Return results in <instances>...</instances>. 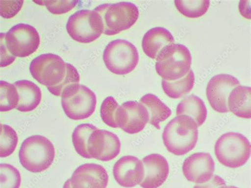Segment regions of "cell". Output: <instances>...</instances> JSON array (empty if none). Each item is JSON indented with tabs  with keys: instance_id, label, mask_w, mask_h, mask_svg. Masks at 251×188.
Returning a JSON list of instances; mask_svg holds the SVG:
<instances>
[{
	"instance_id": "obj_6",
	"label": "cell",
	"mask_w": 251,
	"mask_h": 188,
	"mask_svg": "<svg viewBox=\"0 0 251 188\" xmlns=\"http://www.w3.org/2000/svg\"><path fill=\"white\" fill-rule=\"evenodd\" d=\"M250 141L242 134L230 132L224 134L215 145L218 161L230 168H237L245 164L251 156Z\"/></svg>"
},
{
	"instance_id": "obj_30",
	"label": "cell",
	"mask_w": 251,
	"mask_h": 188,
	"mask_svg": "<svg viewBox=\"0 0 251 188\" xmlns=\"http://www.w3.org/2000/svg\"><path fill=\"white\" fill-rule=\"evenodd\" d=\"M36 3L45 6L48 10L54 15H62L75 8L79 1H52V0H42V1H33Z\"/></svg>"
},
{
	"instance_id": "obj_16",
	"label": "cell",
	"mask_w": 251,
	"mask_h": 188,
	"mask_svg": "<svg viewBox=\"0 0 251 188\" xmlns=\"http://www.w3.org/2000/svg\"><path fill=\"white\" fill-rule=\"evenodd\" d=\"M70 181L72 188H106L109 177L102 166L87 163L77 167Z\"/></svg>"
},
{
	"instance_id": "obj_31",
	"label": "cell",
	"mask_w": 251,
	"mask_h": 188,
	"mask_svg": "<svg viewBox=\"0 0 251 188\" xmlns=\"http://www.w3.org/2000/svg\"><path fill=\"white\" fill-rule=\"evenodd\" d=\"M23 0L0 1V13L4 19H11L16 16L23 7Z\"/></svg>"
},
{
	"instance_id": "obj_15",
	"label": "cell",
	"mask_w": 251,
	"mask_h": 188,
	"mask_svg": "<svg viewBox=\"0 0 251 188\" xmlns=\"http://www.w3.org/2000/svg\"><path fill=\"white\" fill-rule=\"evenodd\" d=\"M116 182L123 187L131 188L140 185L144 176L143 162L134 156H125L119 160L113 167Z\"/></svg>"
},
{
	"instance_id": "obj_14",
	"label": "cell",
	"mask_w": 251,
	"mask_h": 188,
	"mask_svg": "<svg viewBox=\"0 0 251 188\" xmlns=\"http://www.w3.org/2000/svg\"><path fill=\"white\" fill-rule=\"evenodd\" d=\"M149 119V112L144 105L129 101L121 106L119 127L128 134H137L144 129Z\"/></svg>"
},
{
	"instance_id": "obj_25",
	"label": "cell",
	"mask_w": 251,
	"mask_h": 188,
	"mask_svg": "<svg viewBox=\"0 0 251 188\" xmlns=\"http://www.w3.org/2000/svg\"><path fill=\"white\" fill-rule=\"evenodd\" d=\"M175 4L177 10L183 16L189 18H198L206 14L209 8L210 1L176 0Z\"/></svg>"
},
{
	"instance_id": "obj_1",
	"label": "cell",
	"mask_w": 251,
	"mask_h": 188,
	"mask_svg": "<svg viewBox=\"0 0 251 188\" xmlns=\"http://www.w3.org/2000/svg\"><path fill=\"white\" fill-rule=\"evenodd\" d=\"M29 69L32 77L47 86L55 96H61L64 90L80 82V75L75 67L53 54H45L33 59Z\"/></svg>"
},
{
	"instance_id": "obj_28",
	"label": "cell",
	"mask_w": 251,
	"mask_h": 188,
	"mask_svg": "<svg viewBox=\"0 0 251 188\" xmlns=\"http://www.w3.org/2000/svg\"><path fill=\"white\" fill-rule=\"evenodd\" d=\"M120 106L112 97L105 98L101 106L100 115L103 122L112 128L117 129Z\"/></svg>"
},
{
	"instance_id": "obj_21",
	"label": "cell",
	"mask_w": 251,
	"mask_h": 188,
	"mask_svg": "<svg viewBox=\"0 0 251 188\" xmlns=\"http://www.w3.org/2000/svg\"><path fill=\"white\" fill-rule=\"evenodd\" d=\"M176 115H184L193 118L198 127L201 126L207 116V110L202 99L195 95L185 98L177 105Z\"/></svg>"
},
{
	"instance_id": "obj_19",
	"label": "cell",
	"mask_w": 251,
	"mask_h": 188,
	"mask_svg": "<svg viewBox=\"0 0 251 188\" xmlns=\"http://www.w3.org/2000/svg\"><path fill=\"white\" fill-rule=\"evenodd\" d=\"M14 84L16 87L19 97L16 109L24 112L35 110L41 102L42 92L40 88L34 83L25 80L18 81Z\"/></svg>"
},
{
	"instance_id": "obj_34",
	"label": "cell",
	"mask_w": 251,
	"mask_h": 188,
	"mask_svg": "<svg viewBox=\"0 0 251 188\" xmlns=\"http://www.w3.org/2000/svg\"><path fill=\"white\" fill-rule=\"evenodd\" d=\"M63 188H72L70 179L66 181L64 185Z\"/></svg>"
},
{
	"instance_id": "obj_23",
	"label": "cell",
	"mask_w": 251,
	"mask_h": 188,
	"mask_svg": "<svg viewBox=\"0 0 251 188\" xmlns=\"http://www.w3.org/2000/svg\"><path fill=\"white\" fill-rule=\"evenodd\" d=\"M194 84L195 75L191 69L186 77L174 81L162 80L164 92L169 97L175 99H179L190 92Z\"/></svg>"
},
{
	"instance_id": "obj_7",
	"label": "cell",
	"mask_w": 251,
	"mask_h": 188,
	"mask_svg": "<svg viewBox=\"0 0 251 188\" xmlns=\"http://www.w3.org/2000/svg\"><path fill=\"white\" fill-rule=\"evenodd\" d=\"M61 97L63 110L71 119H87L95 111L96 96L86 86L80 84L73 85L63 91Z\"/></svg>"
},
{
	"instance_id": "obj_29",
	"label": "cell",
	"mask_w": 251,
	"mask_h": 188,
	"mask_svg": "<svg viewBox=\"0 0 251 188\" xmlns=\"http://www.w3.org/2000/svg\"><path fill=\"white\" fill-rule=\"evenodd\" d=\"M0 188H19L21 175L14 166L9 164L0 165Z\"/></svg>"
},
{
	"instance_id": "obj_3",
	"label": "cell",
	"mask_w": 251,
	"mask_h": 188,
	"mask_svg": "<svg viewBox=\"0 0 251 188\" xmlns=\"http://www.w3.org/2000/svg\"><path fill=\"white\" fill-rule=\"evenodd\" d=\"M54 146L47 138L34 135L26 138L19 151L20 162L25 168L33 173L48 169L54 162Z\"/></svg>"
},
{
	"instance_id": "obj_18",
	"label": "cell",
	"mask_w": 251,
	"mask_h": 188,
	"mask_svg": "<svg viewBox=\"0 0 251 188\" xmlns=\"http://www.w3.org/2000/svg\"><path fill=\"white\" fill-rule=\"evenodd\" d=\"M175 42V39L169 30L155 27L145 33L142 40V48L148 57L157 59L165 49Z\"/></svg>"
},
{
	"instance_id": "obj_24",
	"label": "cell",
	"mask_w": 251,
	"mask_h": 188,
	"mask_svg": "<svg viewBox=\"0 0 251 188\" xmlns=\"http://www.w3.org/2000/svg\"><path fill=\"white\" fill-rule=\"evenodd\" d=\"M90 124L78 125L72 134V142L76 152L85 159H92L88 153V142L91 134L97 130Z\"/></svg>"
},
{
	"instance_id": "obj_2",
	"label": "cell",
	"mask_w": 251,
	"mask_h": 188,
	"mask_svg": "<svg viewBox=\"0 0 251 188\" xmlns=\"http://www.w3.org/2000/svg\"><path fill=\"white\" fill-rule=\"evenodd\" d=\"M162 137L169 152L175 156H184L193 150L197 144L198 126L193 118L177 116L165 127Z\"/></svg>"
},
{
	"instance_id": "obj_32",
	"label": "cell",
	"mask_w": 251,
	"mask_h": 188,
	"mask_svg": "<svg viewBox=\"0 0 251 188\" xmlns=\"http://www.w3.org/2000/svg\"><path fill=\"white\" fill-rule=\"evenodd\" d=\"M5 33H1V67H6L14 63L16 57L12 56L5 42Z\"/></svg>"
},
{
	"instance_id": "obj_22",
	"label": "cell",
	"mask_w": 251,
	"mask_h": 188,
	"mask_svg": "<svg viewBox=\"0 0 251 188\" xmlns=\"http://www.w3.org/2000/svg\"><path fill=\"white\" fill-rule=\"evenodd\" d=\"M140 103L146 107L149 115V123L157 130H160V124L166 120L172 111L169 107L153 94H148L140 99Z\"/></svg>"
},
{
	"instance_id": "obj_13",
	"label": "cell",
	"mask_w": 251,
	"mask_h": 188,
	"mask_svg": "<svg viewBox=\"0 0 251 188\" xmlns=\"http://www.w3.org/2000/svg\"><path fill=\"white\" fill-rule=\"evenodd\" d=\"M184 176L190 182L197 184L208 182L214 176L215 163L209 154L197 153L184 161Z\"/></svg>"
},
{
	"instance_id": "obj_33",
	"label": "cell",
	"mask_w": 251,
	"mask_h": 188,
	"mask_svg": "<svg viewBox=\"0 0 251 188\" xmlns=\"http://www.w3.org/2000/svg\"><path fill=\"white\" fill-rule=\"evenodd\" d=\"M226 182L219 176L214 175L208 182L196 185L194 188H220L226 186Z\"/></svg>"
},
{
	"instance_id": "obj_35",
	"label": "cell",
	"mask_w": 251,
	"mask_h": 188,
	"mask_svg": "<svg viewBox=\"0 0 251 188\" xmlns=\"http://www.w3.org/2000/svg\"><path fill=\"white\" fill-rule=\"evenodd\" d=\"M220 188H237V187H236L235 186H224V187H222Z\"/></svg>"
},
{
	"instance_id": "obj_10",
	"label": "cell",
	"mask_w": 251,
	"mask_h": 188,
	"mask_svg": "<svg viewBox=\"0 0 251 188\" xmlns=\"http://www.w3.org/2000/svg\"><path fill=\"white\" fill-rule=\"evenodd\" d=\"M37 30L29 25L19 24L5 33V42L12 56L26 57L35 53L40 44Z\"/></svg>"
},
{
	"instance_id": "obj_8",
	"label": "cell",
	"mask_w": 251,
	"mask_h": 188,
	"mask_svg": "<svg viewBox=\"0 0 251 188\" xmlns=\"http://www.w3.org/2000/svg\"><path fill=\"white\" fill-rule=\"evenodd\" d=\"M107 68L116 75L124 76L133 71L139 61L136 47L124 39L111 42L105 48L103 55Z\"/></svg>"
},
{
	"instance_id": "obj_5",
	"label": "cell",
	"mask_w": 251,
	"mask_h": 188,
	"mask_svg": "<svg viewBox=\"0 0 251 188\" xmlns=\"http://www.w3.org/2000/svg\"><path fill=\"white\" fill-rule=\"evenodd\" d=\"M156 60L157 73L168 81H174L186 77L191 70L192 63L189 49L179 44L168 46Z\"/></svg>"
},
{
	"instance_id": "obj_17",
	"label": "cell",
	"mask_w": 251,
	"mask_h": 188,
	"mask_svg": "<svg viewBox=\"0 0 251 188\" xmlns=\"http://www.w3.org/2000/svg\"><path fill=\"white\" fill-rule=\"evenodd\" d=\"M144 178L140 184L143 188H158L166 182L169 174L167 160L158 154H152L145 157Z\"/></svg>"
},
{
	"instance_id": "obj_26",
	"label": "cell",
	"mask_w": 251,
	"mask_h": 188,
	"mask_svg": "<svg viewBox=\"0 0 251 188\" xmlns=\"http://www.w3.org/2000/svg\"><path fill=\"white\" fill-rule=\"evenodd\" d=\"M0 111L7 112L17 108L19 94L14 84L1 81H0Z\"/></svg>"
},
{
	"instance_id": "obj_11",
	"label": "cell",
	"mask_w": 251,
	"mask_h": 188,
	"mask_svg": "<svg viewBox=\"0 0 251 188\" xmlns=\"http://www.w3.org/2000/svg\"><path fill=\"white\" fill-rule=\"evenodd\" d=\"M239 85V80L226 74H221L211 78L206 90L207 97L211 108L217 112H229L228 96L230 93Z\"/></svg>"
},
{
	"instance_id": "obj_27",
	"label": "cell",
	"mask_w": 251,
	"mask_h": 188,
	"mask_svg": "<svg viewBox=\"0 0 251 188\" xmlns=\"http://www.w3.org/2000/svg\"><path fill=\"white\" fill-rule=\"evenodd\" d=\"M1 140H0V157L6 158L11 155L16 150L18 143V137L11 127L1 124Z\"/></svg>"
},
{
	"instance_id": "obj_9",
	"label": "cell",
	"mask_w": 251,
	"mask_h": 188,
	"mask_svg": "<svg viewBox=\"0 0 251 188\" xmlns=\"http://www.w3.org/2000/svg\"><path fill=\"white\" fill-rule=\"evenodd\" d=\"M67 30L75 41L89 44L100 37L103 28L100 16L97 12L81 10L69 18Z\"/></svg>"
},
{
	"instance_id": "obj_20",
	"label": "cell",
	"mask_w": 251,
	"mask_h": 188,
	"mask_svg": "<svg viewBox=\"0 0 251 188\" xmlns=\"http://www.w3.org/2000/svg\"><path fill=\"white\" fill-rule=\"evenodd\" d=\"M228 108L237 117L251 118V90L250 87L239 85L229 94Z\"/></svg>"
},
{
	"instance_id": "obj_4",
	"label": "cell",
	"mask_w": 251,
	"mask_h": 188,
	"mask_svg": "<svg viewBox=\"0 0 251 188\" xmlns=\"http://www.w3.org/2000/svg\"><path fill=\"white\" fill-rule=\"evenodd\" d=\"M100 16L103 33L114 36L131 27L139 17V10L133 3L121 2L99 5L94 10Z\"/></svg>"
},
{
	"instance_id": "obj_12",
	"label": "cell",
	"mask_w": 251,
	"mask_h": 188,
	"mask_svg": "<svg viewBox=\"0 0 251 188\" xmlns=\"http://www.w3.org/2000/svg\"><path fill=\"white\" fill-rule=\"evenodd\" d=\"M121 149V141L116 134L98 129L91 134L88 142V153L92 159L109 161L120 154Z\"/></svg>"
}]
</instances>
